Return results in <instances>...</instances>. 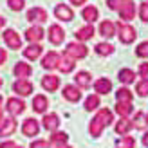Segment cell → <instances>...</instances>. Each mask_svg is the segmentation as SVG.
Masks as SVG:
<instances>
[{"label": "cell", "instance_id": "cell-1", "mask_svg": "<svg viewBox=\"0 0 148 148\" xmlns=\"http://www.w3.org/2000/svg\"><path fill=\"white\" fill-rule=\"evenodd\" d=\"M112 121H114V114H112V110H108V108H101L99 112L92 117L90 125H88V132H90V136H92V137H99V136H101V132L105 130Z\"/></svg>", "mask_w": 148, "mask_h": 148}, {"label": "cell", "instance_id": "cell-2", "mask_svg": "<svg viewBox=\"0 0 148 148\" xmlns=\"http://www.w3.org/2000/svg\"><path fill=\"white\" fill-rule=\"evenodd\" d=\"M87 53H88V49L81 42H71V43H67V49H65V54L74 58V60H78V58H85Z\"/></svg>", "mask_w": 148, "mask_h": 148}, {"label": "cell", "instance_id": "cell-3", "mask_svg": "<svg viewBox=\"0 0 148 148\" xmlns=\"http://www.w3.org/2000/svg\"><path fill=\"white\" fill-rule=\"evenodd\" d=\"M116 27H117V31H119V34H117V36H119L121 43H132V42L136 40L137 34H136V29L132 27V25H128V24H121V22H119Z\"/></svg>", "mask_w": 148, "mask_h": 148}, {"label": "cell", "instance_id": "cell-4", "mask_svg": "<svg viewBox=\"0 0 148 148\" xmlns=\"http://www.w3.org/2000/svg\"><path fill=\"white\" fill-rule=\"evenodd\" d=\"M2 38L5 40V43L9 45L11 49H22V40H20V34L14 31V29H5Z\"/></svg>", "mask_w": 148, "mask_h": 148}, {"label": "cell", "instance_id": "cell-5", "mask_svg": "<svg viewBox=\"0 0 148 148\" xmlns=\"http://www.w3.org/2000/svg\"><path fill=\"white\" fill-rule=\"evenodd\" d=\"M24 108H25V103L22 99H18V98H9L5 101V110L11 116H20L24 112Z\"/></svg>", "mask_w": 148, "mask_h": 148}, {"label": "cell", "instance_id": "cell-6", "mask_svg": "<svg viewBox=\"0 0 148 148\" xmlns=\"http://www.w3.org/2000/svg\"><path fill=\"white\" fill-rule=\"evenodd\" d=\"M22 132H24V136H27V137L38 136V132H40L38 121L33 119V117H27V119L24 121V125H22Z\"/></svg>", "mask_w": 148, "mask_h": 148}, {"label": "cell", "instance_id": "cell-7", "mask_svg": "<svg viewBox=\"0 0 148 148\" xmlns=\"http://www.w3.org/2000/svg\"><path fill=\"white\" fill-rule=\"evenodd\" d=\"M13 90L18 96H29L33 92V83L29 79H16L13 83Z\"/></svg>", "mask_w": 148, "mask_h": 148}, {"label": "cell", "instance_id": "cell-8", "mask_svg": "<svg viewBox=\"0 0 148 148\" xmlns=\"http://www.w3.org/2000/svg\"><path fill=\"white\" fill-rule=\"evenodd\" d=\"M60 62H62V56L54 53V51H51V53L42 60V67L43 69H58L60 67Z\"/></svg>", "mask_w": 148, "mask_h": 148}, {"label": "cell", "instance_id": "cell-9", "mask_svg": "<svg viewBox=\"0 0 148 148\" xmlns=\"http://www.w3.org/2000/svg\"><path fill=\"white\" fill-rule=\"evenodd\" d=\"M54 16H56L58 20L69 22V20L74 18V13H72V9H71L69 5H65V4H58V5L54 7Z\"/></svg>", "mask_w": 148, "mask_h": 148}, {"label": "cell", "instance_id": "cell-10", "mask_svg": "<svg viewBox=\"0 0 148 148\" xmlns=\"http://www.w3.org/2000/svg\"><path fill=\"white\" fill-rule=\"evenodd\" d=\"M27 20L29 22H36V24H43L47 20V11L42 7H33L27 11Z\"/></svg>", "mask_w": 148, "mask_h": 148}, {"label": "cell", "instance_id": "cell-11", "mask_svg": "<svg viewBox=\"0 0 148 148\" xmlns=\"http://www.w3.org/2000/svg\"><path fill=\"white\" fill-rule=\"evenodd\" d=\"M134 14H136V5H134V2H132V0H127V2L121 5V9H119V16H121V20L128 22V20L134 18Z\"/></svg>", "mask_w": 148, "mask_h": 148}, {"label": "cell", "instance_id": "cell-12", "mask_svg": "<svg viewBox=\"0 0 148 148\" xmlns=\"http://www.w3.org/2000/svg\"><path fill=\"white\" fill-rule=\"evenodd\" d=\"M63 98L67 101L76 103L81 99V92H79V87H74V85H65L63 87Z\"/></svg>", "mask_w": 148, "mask_h": 148}, {"label": "cell", "instance_id": "cell-13", "mask_svg": "<svg viewBox=\"0 0 148 148\" xmlns=\"http://www.w3.org/2000/svg\"><path fill=\"white\" fill-rule=\"evenodd\" d=\"M63 38H65V34H63V29L60 27V25H51L49 27V40H51V43H54V45H60V43L63 42Z\"/></svg>", "mask_w": 148, "mask_h": 148}, {"label": "cell", "instance_id": "cell-14", "mask_svg": "<svg viewBox=\"0 0 148 148\" xmlns=\"http://www.w3.org/2000/svg\"><path fill=\"white\" fill-rule=\"evenodd\" d=\"M42 123L49 132H56L58 127H60V117H58V114H45Z\"/></svg>", "mask_w": 148, "mask_h": 148}, {"label": "cell", "instance_id": "cell-15", "mask_svg": "<svg viewBox=\"0 0 148 148\" xmlns=\"http://www.w3.org/2000/svg\"><path fill=\"white\" fill-rule=\"evenodd\" d=\"M14 130H16V121H14L13 117H5V119L0 123V137L11 136Z\"/></svg>", "mask_w": 148, "mask_h": 148}, {"label": "cell", "instance_id": "cell-16", "mask_svg": "<svg viewBox=\"0 0 148 148\" xmlns=\"http://www.w3.org/2000/svg\"><path fill=\"white\" fill-rule=\"evenodd\" d=\"M13 72H14V76H16L18 79H25V78H29V76H31L33 69H31V65H29V63L20 62V63H16V65H14Z\"/></svg>", "mask_w": 148, "mask_h": 148}, {"label": "cell", "instance_id": "cell-17", "mask_svg": "<svg viewBox=\"0 0 148 148\" xmlns=\"http://www.w3.org/2000/svg\"><path fill=\"white\" fill-rule=\"evenodd\" d=\"M25 38L31 42V43H38L43 38V29L40 25H34V27H29L25 31Z\"/></svg>", "mask_w": 148, "mask_h": 148}, {"label": "cell", "instance_id": "cell-18", "mask_svg": "<svg viewBox=\"0 0 148 148\" xmlns=\"http://www.w3.org/2000/svg\"><path fill=\"white\" fill-rule=\"evenodd\" d=\"M47 107H49V101H47V98H45V96H43V94L34 96V99H33V110H34V112L45 114Z\"/></svg>", "mask_w": 148, "mask_h": 148}, {"label": "cell", "instance_id": "cell-19", "mask_svg": "<svg viewBox=\"0 0 148 148\" xmlns=\"http://www.w3.org/2000/svg\"><path fill=\"white\" fill-rule=\"evenodd\" d=\"M94 90L98 92V94H108L110 90H112V81L107 79V78H99V79H96V83H94Z\"/></svg>", "mask_w": 148, "mask_h": 148}, {"label": "cell", "instance_id": "cell-20", "mask_svg": "<svg viewBox=\"0 0 148 148\" xmlns=\"http://www.w3.org/2000/svg\"><path fill=\"white\" fill-rule=\"evenodd\" d=\"M99 34L105 36V38H112L116 34V24L110 20H103L101 25H99Z\"/></svg>", "mask_w": 148, "mask_h": 148}, {"label": "cell", "instance_id": "cell-21", "mask_svg": "<svg viewBox=\"0 0 148 148\" xmlns=\"http://www.w3.org/2000/svg\"><path fill=\"white\" fill-rule=\"evenodd\" d=\"M42 87L49 92H54L60 87V78L58 76H43L42 78Z\"/></svg>", "mask_w": 148, "mask_h": 148}, {"label": "cell", "instance_id": "cell-22", "mask_svg": "<svg viewBox=\"0 0 148 148\" xmlns=\"http://www.w3.org/2000/svg\"><path fill=\"white\" fill-rule=\"evenodd\" d=\"M74 79H76V85L81 87V88H88L92 83V76L87 71H79L76 76H74Z\"/></svg>", "mask_w": 148, "mask_h": 148}, {"label": "cell", "instance_id": "cell-23", "mask_svg": "<svg viewBox=\"0 0 148 148\" xmlns=\"http://www.w3.org/2000/svg\"><path fill=\"white\" fill-rule=\"evenodd\" d=\"M130 128H134V127H132V121L127 119V117H121V119L116 123V127H114L116 134H119V136H127L130 132Z\"/></svg>", "mask_w": 148, "mask_h": 148}, {"label": "cell", "instance_id": "cell-24", "mask_svg": "<svg viewBox=\"0 0 148 148\" xmlns=\"http://www.w3.org/2000/svg\"><path fill=\"white\" fill-rule=\"evenodd\" d=\"M92 36H94V27H92L90 24L76 31V38H78V42H87V40H90Z\"/></svg>", "mask_w": 148, "mask_h": 148}, {"label": "cell", "instance_id": "cell-25", "mask_svg": "<svg viewBox=\"0 0 148 148\" xmlns=\"http://www.w3.org/2000/svg\"><path fill=\"white\" fill-rule=\"evenodd\" d=\"M132 127L137 128V130H145L148 127V117L145 112H137L134 116V119H132Z\"/></svg>", "mask_w": 148, "mask_h": 148}, {"label": "cell", "instance_id": "cell-26", "mask_svg": "<svg viewBox=\"0 0 148 148\" xmlns=\"http://www.w3.org/2000/svg\"><path fill=\"white\" fill-rule=\"evenodd\" d=\"M117 78H119L121 83L130 85V83H134V81H136V72L132 71V69H121L119 74H117Z\"/></svg>", "mask_w": 148, "mask_h": 148}, {"label": "cell", "instance_id": "cell-27", "mask_svg": "<svg viewBox=\"0 0 148 148\" xmlns=\"http://www.w3.org/2000/svg\"><path fill=\"white\" fill-rule=\"evenodd\" d=\"M81 16H83V20H87L88 24L92 25V22H94V20H98V16H99V11L96 9L94 5H87L85 9H83V13H81Z\"/></svg>", "mask_w": 148, "mask_h": 148}, {"label": "cell", "instance_id": "cell-28", "mask_svg": "<svg viewBox=\"0 0 148 148\" xmlns=\"http://www.w3.org/2000/svg\"><path fill=\"white\" fill-rule=\"evenodd\" d=\"M40 54H42V45H38V43H31L29 47L24 49V56L29 60H36Z\"/></svg>", "mask_w": 148, "mask_h": 148}, {"label": "cell", "instance_id": "cell-29", "mask_svg": "<svg viewBox=\"0 0 148 148\" xmlns=\"http://www.w3.org/2000/svg\"><path fill=\"white\" fill-rule=\"evenodd\" d=\"M116 98H117V101H119V103H132V99H134V94H132L130 88L121 87L119 90L116 92Z\"/></svg>", "mask_w": 148, "mask_h": 148}, {"label": "cell", "instance_id": "cell-30", "mask_svg": "<svg viewBox=\"0 0 148 148\" xmlns=\"http://www.w3.org/2000/svg\"><path fill=\"white\" fill-rule=\"evenodd\" d=\"M67 139L69 136L65 134V132H53V136H51V145L53 146H58V145H67Z\"/></svg>", "mask_w": 148, "mask_h": 148}, {"label": "cell", "instance_id": "cell-31", "mask_svg": "<svg viewBox=\"0 0 148 148\" xmlns=\"http://www.w3.org/2000/svg\"><path fill=\"white\" fill-rule=\"evenodd\" d=\"M60 69L62 72H71L72 69H74V58H71V56H67V54H63V58H62V62H60Z\"/></svg>", "mask_w": 148, "mask_h": 148}, {"label": "cell", "instance_id": "cell-32", "mask_svg": "<svg viewBox=\"0 0 148 148\" xmlns=\"http://www.w3.org/2000/svg\"><path fill=\"white\" fill-rule=\"evenodd\" d=\"M116 112L119 114L121 117H127V119H128V116L132 114V103H119V101H117Z\"/></svg>", "mask_w": 148, "mask_h": 148}, {"label": "cell", "instance_id": "cell-33", "mask_svg": "<svg viewBox=\"0 0 148 148\" xmlns=\"http://www.w3.org/2000/svg\"><path fill=\"white\" fill-rule=\"evenodd\" d=\"M96 53H98L99 56H108V54L114 53V45H112V43L101 42V43H98V45H96Z\"/></svg>", "mask_w": 148, "mask_h": 148}, {"label": "cell", "instance_id": "cell-34", "mask_svg": "<svg viewBox=\"0 0 148 148\" xmlns=\"http://www.w3.org/2000/svg\"><path fill=\"white\" fill-rule=\"evenodd\" d=\"M116 148H136V139L132 136H123L116 143Z\"/></svg>", "mask_w": 148, "mask_h": 148}, {"label": "cell", "instance_id": "cell-35", "mask_svg": "<svg viewBox=\"0 0 148 148\" xmlns=\"http://www.w3.org/2000/svg\"><path fill=\"white\" fill-rule=\"evenodd\" d=\"M99 107V96L98 94H90L88 96V98L85 99V110H88V112H90V110H96Z\"/></svg>", "mask_w": 148, "mask_h": 148}, {"label": "cell", "instance_id": "cell-36", "mask_svg": "<svg viewBox=\"0 0 148 148\" xmlns=\"http://www.w3.org/2000/svg\"><path fill=\"white\" fill-rule=\"evenodd\" d=\"M136 92H137V96H141V98H146L148 96V81H145V79L139 81L136 85Z\"/></svg>", "mask_w": 148, "mask_h": 148}, {"label": "cell", "instance_id": "cell-37", "mask_svg": "<svg viewBox=\"0 0 148 148\" xmlns=\"http://www.w3.org/2000/svg\"><path fill=\"white\" fill-rule=\"evenodd\" d=\"M136 54L139 58H148V42H141L136 47Z\"/></svg>", "mask_w": 148, "mask_h": 148}, {"label": "cell", "instance_id": "cell-38", "mask_svg": "<svg viewBox=\"0 0 148 148\" xmlns=\"http://www.w3.org/2000/svg\"><path fill=\"white\" fill-rule=\"evenodd\" d=\"M139 16H141L143 22H148V2L139 4Z\"/></svg>", "mask_w": 148, "mask_h": 148}, {"label": "cell", "instance_id": "cell-39", "mask_svg": "<svg viewBox=\"0 0 148 148\" xmlns=\"http://www.w3.org/2000/svg\"><path fill=\"white\" fill-rule=\"evenodd\" d=\"M125 2H127V0H107V5H108L112 11H119L121 5H123Z\"/></svg>", "mask_w": 148, "mask_h": 148}, {"label": "cell", "instance_id": "cell-40", "mask_svg": "<svg viewBox=\"0 0 148 148\" xmlns=\"http://www.w3.org/2000/svg\"><path fill=\"white\" fill-rule=\"evenodd\" d=\"M24 4H25V0H7V5H9L13 11H20L22 7H24Z\"/></svg>", "mask_w": 148, "mask_h": 148}, {"label": "cell", "instance_id": "cell-41", "mask_svg": "<svg viewBox=\"0 0 148 148\" xmlns=\"http://www.w3.org/2000/svg\"><path fill=\"white\" fill-rule=\"evenodd\" d=\"M139 76L145 81H148V63H141L139 65Z\"/></svg>", "mask_w": 148, "mask_h": 148}, {"label": "cell", "instance_id": "cell-42", "mask_svg": "<svg viewBox=\"0 0 148 148\" xmlns=\"http://www.w3.org/2000/svg\"><path fill=\"white\" fill-rule=\"evenodd\" d=\"M31 148H49V143L45 139H36V141L31 143Z\"/></svg>", "mask_w": 148, "mask_h": 148}, {"label": "cell", "instance_id": "cell-43", "mask_svg": "<svg viewBox=\"0 0 148 148\" xmlns=\"http://www.w3.org/2000/svg\"><path fill=\"white\" fill-rule=\"evenodd\" d=\"M18 145L16 143H13V141H5V143H2L0 145V148H16Z\"/></svg>", "mask_w": 148, "mask_h": 148}, {"label": "cell", "instance_id": "cell-44", "mask_svg": "<svg viewBox=\"0 0 148 148\" xmlns=\"http://www.w3.org/2000/svg\"><path fill=\"white\" fill-rule=\"evenodd\" d=\"M5 58H7L5 51H4V49H0V65H2V63H5Z\"/></svg>", "mask_w": 148, "mask_h": 148}, {"label": "cell", "instance_id": "cell-45", "mask_svg": "<svg viewBox=\"0 0 148 148\" xmlns=\"http://www.w3.org/2000/svg\"><path fill=\"white\" fill-rule=\"evenodd\" d=\"M71 2H72L74 5H83V4L87 2V0H71Z\"/></svg>", "mask_w": 148, "mask_h": 148}, {"label": "cell", "instance_id": "cell-46", "mask_svg": "<svg viewBox=\"0 0 148 148\" xmlns=\"http://www.w3.org/2000/svg\"><path fill=\"white\" fill-rule=\"evenodd\" d=\"M143 145L148 148V132H145V136H143Z\"/></svg>", "mask_w": 148, "mask_h": 148}, {"label": "cell", "instance_id": "cell-47", "mask_svg": "<svg viewBox=\"0 0 148 148\" xmlns=\"http://www.w3.org/2000/svg\"><path fill=\"white\" fill-rule=\"evenodd\" d=\"M53 148H72V146H69V145H58V146H53Z\"/></svg>", "mask_w": 148, "mask_h": 148}, {"label": "cell", "instance_id": "cell-48", "mask_svg": "<svg viewBox=\"0 0 148 148\" xmlns=\"http://www.w3.org/2000/svg\"><path fill=\"white\" fill-rule=\"evenodd\" d=\"M4 24H5V20H4L2 16H0V29H2V27H4Z\"/></svg>", "mask_w": 148, "mask_h": 148}, {"label": "cell", "instance_id": "cell-49", "mask_svg": "<svg viewBox=\"0 0 148 148\" xmlns=\"http://www.w3.org/2000/svg\"><path fill=\"white\" fill-rule=\"evenodd\" d=\"M4 121V116H2V108H0V123Z\"/></svg>", "mask_w": 148, "mask_h": 148}, {"label": "cell", "instance_id": "cell-50", "mask_svg": "<svg viewBox=\"0 0 148 148\" xmlns=\"http://www.w3.org/2000/svg\"><path fill=\"white\" fill-rule=\"evenodd\" d=\"M0 105H2V96H0Z\"/></svg>", "mask_w": 148, "mask_h": 148}, {"label": "cell", "instance_id": "cell-51", "mask_svg": "<svg viewBox=\"0 0 148 148\" xmlns=\"http://www.w3.org/2000/svg\"><path fill=\"white\" fill-rule=\"evenodd\" d=\"M0 87H2V78H0Z\"/></svg>", "mask_w": 148, "mask_h": 148}, {"label": "cell", "instance_id": "cell-52", "mask_svg": "<svg viewBox=\"0 0 148 148\" xmlns=\"http://www.w3.org/2000/svg\"><path fill=\"white\" fill-rule=\"evenodd\" d=\"M16 148H22V146H16Z\"/></svg>", "mask_w": 148, "mask_h": 148}, {"label": "cell", "instance_id": "cell-53", "mask_svg": "<svg viewBox=\"0 0 148 148\" xmlns=\"http://www.w3.org/2000/svg\"><path fill=\"white\" fill-rule=\"evenodd\" d=\"M146 117H148V114H146Z\"/></svg>", "mask_w": 148, "mask_h": 148}]
</instances>
